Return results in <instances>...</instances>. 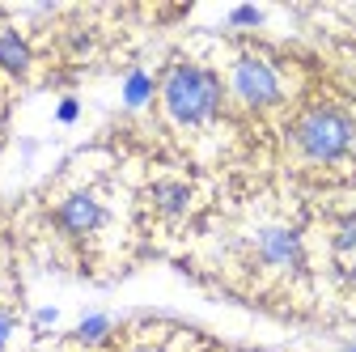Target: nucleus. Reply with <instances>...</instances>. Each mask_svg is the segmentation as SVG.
<instances>
[{
	"label": "nucleus",
	"instance_id": "1",
	"mask_svg": "<svg viewBox=\"0 0 356 352\" xmlns=\"http://www.w3.org/2000/svg\"><path fill=\"white\" fill-rule=\"evenodd\" d=\"M161 98H165V111L174 123H187V127H200L208 123L220 102H225V90H220L216 72L200 68V64H174L165 72V85H161Z\"/></svg>",
	"mask_w": 356,
	"mask_h": 352
},
{
	"label": "nucleus",
	"instance_id": "5",
	"mask_svg": "<svg viewBox=\"0 0 356 352\" xmlns=\"http://www.w3.org/2000/svg\"><path fill=\"white\" fill-rule=\"evenodd\" d=\"M259 259L272 268H297L301 263V234L289 225H267L259 230Z\"/></svg>",
	"mask_w": 356,
	"mask_h": 352
},
{
	"label": "nucleus",
	"instance_id": "14",
	"mask_svg": "<svg viewBox=\"0 0 356 352\" xmlns=\"http://www.w3.org/2000/svg\"><path fill=\"white\" fill-rule=\"evenodd\" d=\"M56 319H60V314H56V310H51V305H42V310H38V314H34V323H38V327H51V323H56Z\"/></svg>",
	"mask_w": 356,
	"mask_h": 352
},
{
	"label": "nucleus",
	"instance_id": "8",
	"mask_svg": "<svg viewBox=\"0 0 356 352\" xmlns=\"http://www.w3.org/2000/svg\"><path fill=\"white\" fill-rule=\"evenodd\" d=\"M149 98H153V77L145 68H131L127 81H123V102L127 106H149Z\"/></svg>",
	"mask_w": 356,
	"mask_h": 352
},
{
	"label": "nucleus",
	"instance_id": "4",
	"mask_svg": "<svg viewBox=\"0 0 356 352\" xmlns=\"http://www.w3.org/2000/svg\"><path fill=\"white\" fill-rule=\"evenodd\" d=\"M102 221H106V208L89 195V191H72V195L60 200V208H56V225H60L64 234H72V238L94 234Z\"/></svg>",
	"mask_w": 356,
	"mask_h": 352
},
{
	"label": "nucleus",
	"instance_id": "15",
	"mask_svg": "<svg viewBox=\"0 0 356 352\" xmlns=\"http://www.w3.org/2000/svg\"><path fill=\"white\" fill-rule=\"evenodd\" d=\"M348 280H352V285H356V263H352V268H348Z\"/></svg>",
	"mask_w": 356,
	"mask_h": 352
},
{
	"label": "nucleus",
	"instance_id": "10",
	"mask_svg": "<svg viewBox=\"0 0 356 352\" xmlns=\"http://www.w3.org/2000/svg\"><path fill=\"white\" fill-rule=\"evenodd\" d=\"M335 250H339V255L356 250V212L339 216V225H335Z\"/></svg>",
	"mask_w": 356,
	"mask_h": 352
},
{
	"label": "nucleus",
	"instance_id": "13",
	"mask_svg": "<svg viewBox=\"0 0 356 352\" xmlns=\"http://www.w3.org/2000/svg\"><path fill=\"white\" fill-rule=\"evenodd\" d=\"M9 335H13V314H9V310H0V348L9 344Z\"/></svg>",
	"mask_w": 356,
	"mask_h": 352
},
{
	"label": "nucleus",
	"instance_id": "17",
	"mask_svg": "<svg viewBox=\"0 0 356 352\" xmlns=\"http://www.w3.org/2000/svg\"><path fill=\"white\" fill-rule=\"evenodd\" d=\"M145 352H157V348H145Z\"/></svg>",
	"mask_w": 356,
	"mask_h": 352
},
{
	"label": "nucleus",
	"instance_id": "12",
	"mask_svg": "<svg viewBox=\"0 0 356 352\" xmlns=\"http://www.w3.org/2000/svg\"><path fill=\"white\" fill-rule=\"evenodd\" d=\"M76 115H81V106H76V98H64V102H60V111H56V119H60V123H72Z\"/></svg>",
	"mask_w": 356,
	"mask_h": 352
},
{
	"label": "nucleus",
	"instance_id": "2",
	"mask_svg": "<svg viewBox=\"0 0 356 352\" xmlns=\"http://www.w3.org/2000/svg\"><path fill=\"white\" fill-rule=\"evenodd\" d=\"M293 141L309 161H339L356 145V123L339 106H314L297 119Z\"/></svg>",
	"mask_w": 356,
	"mask_h": 352
},
{
	"label": "nucleus",
	"instance_id": "9",
	"mask_svg": "<svg viewBox=\"0 0 356 352\" xmlns=\"http://www.w3.org/2000/svg\"><path fill=\"white\" fill-rule=\"evenodd\" d=\"M72 335H76L81 344H102V339L111 335V319H106V314H85Z\"/></svg>",
	"mask_w": 356,
	"mask_h": 352
},
{
	"label": "nucleus",
	"instance_id": "7",
	"mask_svg": "<svg viewBox=\"0 0 356 352\" xmlns=\"http://www.w3.org/2000/svg\"><path fill=\"white\" fill-rule=\"evenodd\" d=\"M0 68H5L9 77H22L30 68V47H26V38L17 30H5L0 34Z\"/></svg>",
	"mask_w": 356,
	"mask_h": 352
},
{
	"label": "nucleus",
	"instance_id": "11",
	"mask_svg": "<svg viewBox=\"0 0 356 352\" xmlns=\"http://www.w3.org/2000/svg\"><path fill=\"white\" fill-rule=\"evenodd\" d=\"M259 22H263L259 9H234L229 13V26H259Z\"/></svg>",
	"mask_w": 356,
	"mask_h": 352
},
{
	"label": "nucleus",
	"instance_id": "6",
	"mask_svg": "<svg viewBox=\"0 0 356 352\" xmlns=\"http://www.w3.org/2000/svg\"><path fill=\"white\" fill-rule=\"evenodd\" d=\"M153 208H157L161 216H183V212L191 208V187H187V183H174V179L157 183V187H153Z\"/></svg>",
	"mask_w": 356,
	"mask_h": 352
},
{
	"label": "nucleus",
	"instance_id": "3",
	"mask_svg": "<svg viewBox=\"0 0 356 352\" xmlns=\"http://www.w3.org/2000/svg\"><path fill=\"white\" fill-rule=\"evenodd\" d=\"M234 94H238L246 106L263 111V106L280 102V77H276V68L267 64V60L242 56V60L234 64Z\"/></svg>",
	"mask_w": 356,
	"mask_h": 352
},
{
	"label": "nucleus",
	"instance_id": "16",
	"mask_svg": "<svg viewBox=\"0 0 356 352\" xmlns=\"http://www.w3.org/2000/svg\"><path fill=\"white\" fill-rule=\"evenodd\" d=\"M343 352H356V344H352V348H343Z\"/></svg>",
	"mask_w": 356,
	"mask_h": 352
}]
</instances>
